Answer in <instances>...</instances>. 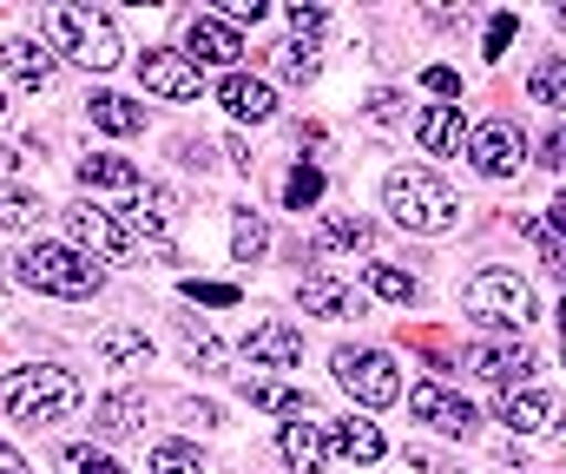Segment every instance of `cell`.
Returning <instances> with one entry per match:
<instances>
[{
  "mask_svg": "<svg viewBox=\"0 0 566 474\" xmlns=\"http://www.w3.org/2000/svg\"><path fill=\"white\" fill-rule=\"evenodd\" d=\"M382 211H389L402 231H416V238H441V231H454L461 198H454L434 171L402 165V171H389V178H382Z\"/></svg>",
  "mask_w": 566,
  "mask_h": 474,
  "instance_id": "obj_1",
  "label": "cell"
},
{
  "mask_svg": "<svg viewBox=\"0 0 566 474\" xmlns=\"http://www.w3.org/2000/svg\"><path fill=\"white\" fill-rule=\"evenodd\" d=\"M80 402H86V382L73 369H13V376H0V409L27 429L66 422Z\"/></svg>",
  "mask_w": 566,
  "mask_h": 474,
  "instance_id": "obj_2",
  "label": "cell"
},
{
  "mask_svg": "<svg viewBox=\"0 0 566 474\" xmlns=\"http://www.w3.org/2000/svg\"><path fill=\"white\" fill-rule=\"evenodd\" d=\"M13 277L27 291H40V297H66V304H80V297H93L106 284V271L93 257H80L73 244H33V251H20Z\"/></svg>",
  "mask_w": 566,
  "mask_h": 474,
  "instance_id": "obj_3",
  "label": "cell"
},
{
  "mask_svg": "<svg viewBox=\"0 0 566 474\" xmlns=\"http://www.w3.org/2000/svg\"><path fill=\"white\" fill-rule=\"evenodd\" d=\"M46 53H66V60H80V66H93V73H106V66H119L126 60V40H119V27L106 20V13H93V7H53L46 13Z\"/></svg>",
  "mask_w": 566,
  "mask_h": 474,
  "instance_id": "obj_4",
  "label": "cell"
},
{
  "mask_svg": "<svg viewBox=\"0 0 566 474\" xmlns=\"http://www.w3.org/2000/svg\"><path fill=\"white\" fill-rule=\"evenodd\" d=\"M461 304L474 323H488V329H527L541 304H534V284L527 277H514V271H501V264H488V271H474L468 284H461Z\"/></svg>",
  "mask_w": 566,
  "mask_h": 474,
  "instance_id": "obj_5",
  "label": "cell"
},
{
  "mask_svg": "<svg viewBox=\"0 0 566 474\" xmlns=\"http://www.w3.org/2000/svg\"><path fill=\"white\" fill-rule=\"evenodd\" d=\"M336 382H343L363 409L402 402V369H396L389 349H336Z\"/></svg>",
  "mask_w": 566,
  "mask_h": 474,
  "instance_id": "obj_6",
  "label": "cell"
},
{
  "mask_svg": "<svg viewBox=\"0 0 566 474\" xmlns=\"http://www.w3.org/2000/svg\"><path fill=\"white\" fill-rule=\"evenodd\" d=\"M66 238L73 251L86 257H106V264H126L133 257V231L119 224V211H99V204H66Z\"/></svg>",
  "mask_w": 566,
  "mask_h": 474,
  "instance_id": "obj_7",
  "label": "cell"
},
{
  "mask_svg": "<svg viewBox=\"0 0 566 474\" xmlns=\"http://www.w3.org/2000/svg\"><path fill=\"white\" fill-rule=\"evenodd\" d=\"M527 133L514 126V119H494V126H481V133H468V158H474V171L481 178H514L521 165H527Z\"/></svg>",
  "mask_w": 566,
  "mask_h": 474,
  "instance_id": "obj_8",
  "label": "cell"
},
{
  "mask_svg": "<svg viewBox=\"0 0 566 474\" xmlns=\"http://www.w3.org/2000/svg\"><path fill=\"white\" fill-rule=\"evenodd\" d=\"M139 86L158 93V99H198V93H205V73H198L185 53H171V46H145L139 53Z\"/></svg>",
  "mask_w": 566,
  "mask_h": 474,
  "instance_id": "obj_9",
  "label": "cell"
},
{
  "mask_svg": "<svg viewBox=\"0 0 566 474\" xmlns=\"http://www.w3.org/2000/svg\"><path fill=\"white\" fill-rule=\"evenodd\" d=\"M409 415L434 429V435H468L474 429V402L461 389H441V382H416L409 389Z\"/></svg>",
  "mask_w": 566,
  "mask_h": 474,
  "instance_id": "obj_10",
  "label": "cell"
},
{
  "mask_svg": "<svg viewBox=\"0 0 566 474\" xmlns=\"http://www.w3.org/2000/svg\"><path fill=\"white\" fill-rule=\"evenodd\" d=\"M238 53H244V33L224 27L218 13H191L185 20V60L191 66H238Z\"/></svg>",
  "mask_w": 566,
  "mask_h": 474,
  "instance_id": "obj_11",
  "label": "cell"
},
{
  "mask_svg": "<svg viewBox=\"0 0 566 474\" xmlns=\"http://www.w3.org/2000/svg\"><path fill=\"white\" fill-rule=\"evenodd\" d=\"M218 106H224L231 119H244V126L277 119V93H271V80H251V73H224V80H218Z\"/></svg>",
  "mask_w": 566,
  "mask_h": 474,
  "instance_id": "obj_12",
  "label": "cell"
},
{
  "mask_svg": "<svg viewBox=\"0 0 566 474\" xmlns=\"http://www.w3.org/2000/svg\"><path fill=\"white\" fill-rule=\"evenodd\" d=\"M244 356H251V369H296L303 362V329L296 323H251Z\"/></svg>",
  "mask_w": 566,
  "mask_h": 474,
  "instance_id": "obj_13",
  "label": "cell"
},
{
  "mask_svg": "<svg viewBox=\"0 0 566 474\" xmlns=\"http://www.w3.org/2000/svg\"><path fill=\"white\" fill-rule=\"evenodd\" d=\"M277 455L296 474H323L329 462H336V449H329V429H323V422H283V429H277Z\"/></svg>",
  "mask_w": 566,
  "mask_h": 474,
  "instance_id": "obj_14",
  "label": "cell"
},
{
  "mask_svg": "<svg viewBox=\"0 0 566 474\" xmlns=\"http://www.w3.org/2000/svg\"><path fill=\"white\" fill-rule=\"evenodd\" d=\"M468 369H474L481 382H494V389H514V382H527L534 349H521V343H474V349H468Z\"/></svg>",
  "mask_w": 566,
  "mask_h": 474,
  "instance_id": "obj_15",
  "label": "cell"
},
{
  "mask_svg": "<svg viewBox=\"0 0 566 474\" xmlns=\"http://www.w3.org/2000/svg\"><path fill=\"white\" fill-rule=\"evenodd\" d=\"M329 449L349 455L356 468H376V462L389 455V442H382V429H376L369 415H343V422H329Z\"/></svg>",
  "mask_w": 566,
  "mask_h": 474,
  "instance_id": "obj_16",
  "label": "cell"
},
{
  "mask_svg": "<svg viewBox=\"0 0 566 474\" xmlns=\"http://www.w3.org/2000/svg\"><path fill=\"white\" fill-rule=\"evenodd\" d=\"M296 304L310 316H363V297H356L343 277H329V271H310V277L296 284Z\"/></svg>",
  "mask_w": 566,
  "mask_h": 474,
  "instance_id": "obj_17",
  "label": "cell"
},
{
  "mask_svg": "<svg viewBox=\"0 0 566 474\" xmlns=\"http://www.w3.org/2000/svg\"><path fill=\"white\" fill-rule=\"evenodd\" d=\"M461 139H468L461 106H428L422 119H416V146H422L428 158H454L461 152Z\"/></svg>",
  "mask_w": 566,
  "mask_h": 474,
  "instance_id": "obj_18",
  "label": "cell"
},
{
  "mask_svg": "<svg viewBox=\"0 0 566 474\" xmlns=\"http://www.w3.org/2000/svg\"><path fill=\"white\" fill-rule=\"evenodd\" d=\"M0 73H7L13 86H33V93H40V86L53 80V53H46L40 40H7V46H0Z\"/></svg>",
  "mask_w": 566,
  "mask_h": 474,
  "instance_id": "obj_19",
  "label": "cell"
},
{
  "mask_svg": "<svg viewBox=\"0 0 566 474\" xmlns=\"http://www.w3.org/2000/svg\"><path fill=\"white\" fill-rule=\"evenodd\" d=\"M99 362L106 369H145L151 362V336L145 329H133V323H113V329H99Z\"/></svg>",
  "mask_w": 566,
  "mask_h": 474,
  "instance_id": "obj_20",
  "label": "cell"
},
{
  "mask_svg": "<svg viewBox=\"0 0 566 474\" xmlns=\"http://www.w3.org/2000/svg\"><path fill=\"white\" fill-rule=\"evenodd\" d=\"M119 224H126V231L139 224L145 238H165V231L178 224V198H171L165 185H145V198H133V204H126V218H119Z\"/></svg>",
  "mask_w": 566,
  "mask_h": 474,
  "instance_id": "obj_21",
  "label": "cell"
},
{
  "mask_svg": "<svg viewBox=\"0 0 566 474\" xmlns=\"http://www.w3.org/2000/svg\"><path fill=\"white\" fill-rule=\"evenodd\" d=\"M80 185L86 191H139V165L119 152H86L80 158Z\"/></svg>",
  "mask_w": 566,
  "mask_h": 474,
  "instance_id": "obj_22",
  "label": "cell"
},
{
  "mask_svg": "<svg viewBox=\"0 0 566 474\" xmlns=\"http://www.w3.org/2000/svg\"><path fill=\"white\" fill-rule=\"evenodd\" d=\"M238 389H244V402L264 409V415H303V409H310V396L290 389V382H277V376H244Z\"/></svg>",
  "mask_w": 566,
  "mask_h": 474,
  "instance_id": "obj_23",
  "label": "cell"
},
{
  "mask_svg": "<svg viewBox=\"0 0 566 474\" xmlns=\"http://www.w3.org/2000/svg\"><path fill=\"white\" fill-rule=\"evenodd\" d=\"M547 415H554V396H547V389H507V396H501V422H507L514 435L547 429Z\"/></svg>",
  "mask_w": 566,
  "mask_h": 474,
  "instance_id": "obj_24",
  "label": "cell"
},
{
  "mask_svg": "<svg viewBox=\"0 0 566 474\" xmlns=\"http://www.w3.org/2000/svg\"><path fill=\"white\" fill-rule=\"evenodd\" d=\"M86 113H93V126H106V133H119V139L145 133V106H133L126 93H93Z\"/></svg>",
  "mask_w": 566,
  "mask_h": 474,
  "instance_id": "obj_25",
  "label": "cell"
},
{
  "mask_svg": "<svg viewBox=\"0 0 566 474\" xmlns=\"http://www.w3.org/2000/svg\"><path fill=\"white\" fill-rule=\"evenodd\" d=\"M145 422V402L133 389H119V396H106L99 409H93V435H133Z\"/></svg>",
  "mask_w": 566,
  "mask_h": 474,
  "instance_id": "obj_26",
  "label": "cell"
},
{
  "mask_svg": "<svg viewBox=\"0 0 566 474\" xmlns=\"http://www.w3.org/2000/svg\"><path fill=\"white\" fill-rule=\"evenodd\" d=\"M264 251H271V231H264V218H258L251 204H238V211H231V257H238V264H258Z\"/></svg>",
  "mask_w": 566,
  "mask_h": 474,
  "instance_id": "obj_27",
  "label": "cell"
},
{
  "mask_svg": "<svg viewBox=\"0 0 566 474\" xmlns=\"http://www.w3.org/2000/svg\"><path fill=\"white\" fill-rule=\"evenodd\" d=\"M363 284H369L382 304H416V297H422V284H416L402 264H363Z\"/></svg>",
  "mask_w": 566,
  "mask_h": 474,
  "instance_id": "obj_28",
  "label": "cell"
},
{
  "mask_svg": "<svg viewBox=\"0 0 566 474\" xmlns=\"http://www.w3.org/2000/svg\"><path fill=\"white\" fill-rule=\"evenodd\" d=\"M527 93H534V106H547V113H560L566 106V60H541L534 73H527Z\"/></svg>",
  "mask_w": 566,
  "mask_h": 474,
  "instance_id": "obj_29",
  "label": "cell"
},
{
  "mask_svg": "<svg viewBox=\"0 0 566 474\" xmlns=\"http://www.w3.org/2000/svg\"><path fill=\"white\" fill-rule=\"evenodd\" d=\"M316 66H323V60H316V40H283L277 46V73L290 80V86H310Z\"/></svg>",
  "mask_w": 566,
  "mask_h": 474,
  "instance_id": "obj_30",
  "label": "cell"
},
{
  "mask_svg": "<svg viewBox=\"0 0 566 474\" xmlns=\"http://www.w3.org/2000/svg\"><path fill=\"white\" fill-rule=\"evenodd\" d=\"M369 218H356V211H329L323 218V244H343V251H369Z\"/></svg>",
  "mask_w": 566,
  "mask_h": 474,
  "instance_id": "obj_31",
  "label": "cell"
},
{
  "mask_svg": "<svg viewBox=\"0 0 566 474\" xmlns=\"http://www.w3.org/2000/svg\"><path fill=\"white\" fill-rule=\"evenodd\" d=\"M145 474H205V462H198L191 442H158V449L145 455Z\"/></svg>",
  "mask_w": 566,
  "mask_h": 474,
  "instance_id": "obj_32",
  "label": "cell"
},
{
  "mask_svg": "<svg viewBox=\"0 0 566 474\" xmlns=\"http://www.w3.org/2000/svg\"><path fill=\"white\" fill-rule=\"evenodd\" d=\"M514 224H521V231H527V238L541 244V264H547V271H566V244H560V231H554L547 218H534V211H521Z\"/></svg>",
  "mask_w": 566,
  "mask_h": 474,
  "instance_id": "obj_33",
  "label": "cell"
},
{
  "mask_svg": "<svg viewBox=\"0 0 566 474\" xmlns=\"http://www.w3.org/2000/svg\"><path fill=\"white\" fill-rule=\"evenodd\" d=\"M60 474H126L106 449H93V442H73V449H60Z\"/></svg>",
  "mask_w": 566,
  "mask_h": 474,
  "instance_id": "obj_34",
  "label": "cell"
},
{
  "mask_svg": "<svg viewBox=\"0 0 566 474\" xmlns=\"http://www.w3.org/2000/svg\"><path fill=\"white\" fill-rule=\"evenodd\" d=\"M33 218H40V198L20 185H0V231H27Z\"/></svg>",
  "mask_w": 566,
  "mask_h": 474,
  "instance_id": "obj_35",
  "label": "cell"
},
{
  "mask_svg": "<svg viewBox=\"0 0 566 474\" xmlns=\"http://www.w3.org/2000/svg\"><path fill=\"white\" fill-rule=\"evenodd\" d=\"M316 198H323V171H316V165H296V171L283 178V204H290V211H310Z\"/></svg>",
  "mask_w": 566,
  "mask_h": 474,
  "instance_id": "obj_36",
  "label": "cell"
},
{
  "mask_svg": "<svg viewBox=\"0 0 566 474\" xmlns=\"http://www.w3.org/2000/svg\"><path fill=\"white\" fill-rule=\"evenodd\" d=\"M185 297H191V304H211V310H231V304H238V284H198V277H191Z\"/></svg>",
  "mask_w": 566,
  "mask_h": 474,
  "instance_id": "obj_37",
  "label": "cell"
},
{
  "mask_svg": "<svg viewBox=\"0 0 566 474\" xmlns=\"http://www.w3.org/2000/svg\"><path fill=\"white\" fill-rule=\"evenodd\" d=\"M422 86L428 93H441V99H461V73H454V66H428Z\"/></svg>",
  "mask_w": 566,
  "mask_h": 474,
  "instance_id": "obj_38",
  "label": "cell"
},
{
  "mask_svg": "<svg viewBox=\"0 0 566 474\" xmlns=\"http://www.w3.org/2000/svg\"><path fill=\"white\" fill-rule=\"evenodd\" d=\"M185 349H191V362L218 369V343H211V329H185Z\"/></svg>",
  "mask_w": 566,
  "mask_h": 474,
  "instance_id": "obj_39",
  "label": "cell"
},
{
  "mask_svg": "<svg viewBox=\"0 0 566 474\" xmlns=\"http://www.w3.org/2000/svg\"><path fill=\"white\" fill-rule=\"evenodd\" d=\"M290 27H296V40H310V33H323V7H290Z\"/></svg>",
  "mask_w": 566,
  "mask_h": 474,
  "instance_id": "obj_40",
  "label": "cell"
},
{
  "mask_svg": "<svg viewBox=\"0 0 566 474\" xmlns=\"http://www.w3.org/2000/svg\"><path fill=\"white\" fill-rule=\"evenodd\" d=\"M507 40H514V13H494V27H488V60H501Z\"/></svg>",
  "mask_w": 566,
  "mask_h": 474,
  "instance_id": "obj_41",
  "label": "cell"
},
{
  "mask_svg": "<svg viewBox=\"0 0 566 474\" xmlns=\"http://www.w3.org/2000/svg\"><path fill=\"white\" fill-rule=\"evenodd\" d=\"M363 113H369L376 126H396V119H402V99H396V93H376V99H369Z\"/></svg>",
  "mask_w": 566,
  "mask_h": 474,
  "instance_id": "obj_42",
  "label": "cell"
},
{
  "mask_svg": "<svg viewBox=\"0 0 566 474\" xmlns=\"http://www.w3.org/2000/svg\"><path fill=\"white\" fill-rule=\"evenodd\" d=\"M218 20H224V27H238V20H264V0H224Z\"/></svg>",
  "mask_w": 566,
  "mask_h": 474,
  "instance_id": "obj_43",
  "label": "cell"
},
{
  "mask_svg": "<svg viewBox=\"0 0 566 474\" xmlns=\"http://www.w3.org/2000/svg\"><path fill=\"white\" fill-rule=\"evenodd\" d=\"M560 152H566V133H560V126H554V133H547V139H541V165H547V171H554V165H560Z\"/></svg>",
  "mask_w": 566,
  "mask_h": 474,
  "instance_id": "obj_44",
  "label": "cell"
},
{
  "mask_svg": "<svg viewBox=\"0 0 566 474\" xmlns=\"http://www.w3.org/2000/svg\"><path fill=\"white\" fill-rule=\"evenodd\" d=\"M0 474H33V468H27V462H20V455H13V449L0 442Z\"/></svg>",
  "mask_w": 566,
  "mask_h": 474,
  "instance_id": "obj_45",
  "label": "cell"
},
{
  "mask_svg": "<svg viewBox=\"0 0 566 474\" xmlns=\"http://www.w3.org/2000/svg\"><path fill=\"white\" fill-rule=\"evenodd\" d=\"M0 113H7V93H0Z\"/></svg>",
  "mask_w": 566,
  "mask_h": 474,
  "instance_id": "obj_46",
  "label": "cell"
}]
</instances>
